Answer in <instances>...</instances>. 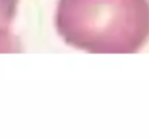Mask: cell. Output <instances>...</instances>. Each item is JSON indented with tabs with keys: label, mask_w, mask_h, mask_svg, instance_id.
<instances>
[{
	"label": "cell",
	"mask_w": 149,
	"mask_h": 139,
	"mask_svg": "<svg viewBox=\"0 0 149 139\" xmlns=\"http://www.w3.org/2000/svg\"><path fill=\"white\" fill-rule=\"evenodd\" d=\"M56 31L94 54H133L149 39V0H58Z\"/></svg>",
	"instance_id": "6da1fadb"
},
{
	"label": "cell",
	"mask_w": 149,
	"mask_h": 139,
	"mask_svg": "<svg viewBox=\"0 0 149 139\" xmlns=\"http://www.w3.org/2000/svg\"><path fill=\"white\" fill-rule=\"evenodd\" d=\"M19 0H0V28L7 29L13 22Z\"/></svg>",
	"instance_id": "7a4b0ae2"
},
{
	"label": "cell",
	"mask_w": 149,
	"mask_h": 139,
	"mask_svg": "<svg viewBox=\"0 0 149 139\" xmlns=\"http://www.w3.org/2000/svg\"><path fill=\"white\" fill-rule=\"evenodd\" d=\"M19 49L17 39L7 31L0 28V52H15Z\"/></svg>",
	"instance_id": "3957f363"
}]
</instances>
